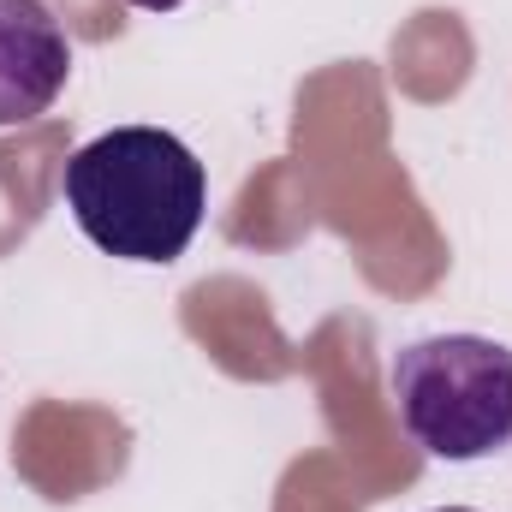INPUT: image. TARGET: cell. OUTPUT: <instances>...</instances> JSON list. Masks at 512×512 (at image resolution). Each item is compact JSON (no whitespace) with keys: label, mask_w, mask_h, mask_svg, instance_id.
Masks as SVG:
<instances>
[{"label":"cell","mask_w":512,"mask_h":512,"mask_svg":"<svg viewBox=\"0 0 512 512\" xmlns=\"http://www.w3.org/2000/svg\"><path fill=\"white\" fill-rule=\"evenodd\" d=\"M405 435L435 459H489L512 441V352L483 334H429L393 358Z\"/></svg>","instance_id":"cell-2"},{"label":"cell","mask_w":512,"mask_h":512,"mask_svg":"<svg viewBox=\"0 0 512 512\" xmlns=\"http://www.w3.org/2000/svg\"><path fill=\"white\" fill-rule=\"evenodd\" d=\"M60 197L84 239L120 262L167 268L203 227L209 173L203 161L161 126H114L72 149Z\"/></svg>","instance_id":"cell-1"},{"label":"cell","mask_w":512,"mask_h":512,"mask_svg":"<svg viewBox=\"0 0 512 512\" xmlns=\"http://www.w3.org/2000/svg\"><path fill=\"white\" fill-rule=\"evenodd\" d=\"M441 512H471V507H441Z\"/></svg>","instance_id":"cell-5"},{"label":"cell","mask_w":512,"mask_h":512,"mask_svg":"<svg viewBox=\"0 0 512 512\" xmlns=\"http://www.w3.org/2000/svg\"><path fill=\"white\" fill-rule=\"evenodd\" d=\"M72 78V42L42 0H0V131L42 120Z\"/></svg>","instance_id":"cell-3"},{"label":"cell","mask_w":512,"mask_h":512,"mask_svg":"<svg viewBox=\"0 0 512 512\" xmlns=\"http://www.w3.org/2000/svg\"><path fill=\"white\" fill-rule=\"evenodd\" d=\"M137 12H173V6H185V0H131Z\"/></svg>","instance_id":"cell-4"}]
</instances>
